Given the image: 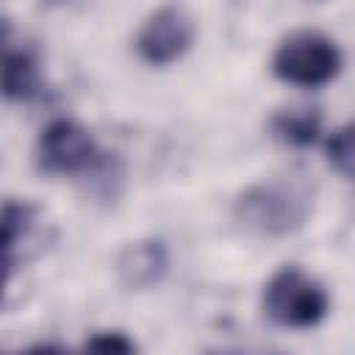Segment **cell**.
<instances>
[{
  "instance_id": "cell-4",
  "label": "cell",
  "mask_w": 355,
  "mask_h": 355,
  "mask_svg": "<svg viewBox=\"0 0 355 355\" xmlns=\"http://www.w3.org/2000/svg\"><path fill=\"white\" fill-rule=\"evenodd\" d=\"M97 158H100V150L92 133L80 122L67 119V116L47 122L33 147L36 169L44 175H55V178L83 175L97 164Z\"/></svg>"
},
{
  "instance_id": "cell-7",
  "label": "cell",
  "mask_w": 355,
  "mask_h": 355,
  "mask_svg": "<svg viewBox=\"0 0 355 355\" xmlns=\"http://www.w3.org/2000/svg\"><path fill=\"white\" fill-rule=\"evenodd\" d=\"M272 136L288 147H311L322 130V114L316 108H283L269 122Z\"/></svg>"
},
{
  "instance_id": "cell-1",
  "label": "cell",
  "mask_w": 355,
  "mask_h": 355,
  "mask_svg": "<svg viewBox=\"0 0 355 355\" xmlns=\"http://www.w3.org/2000/svg\"><path fill=\"white\" fill-rule=\"evenodd\" d=\"M330 311L327 288L300 266L277 269L263 286V313L286 330H311Z\"/></svg>"
},
{
  "instance_id": "cell-11",
  "label": "cell",
  "mask_w": 355,
  "mask_h": 355,
  "mask_svg": "<svg viewBox=\"0 0 355 355\" xmlns=\"http://www.w3.org/2000/svg\"><path fill=\"white\" fill-rule=\"evenodd\" d=\"M86 349H92V352H119V355H125V352H133L136 344H133L125 333H119V330H103V333H94V336L86 341Z\"/></svg>"
},
{
  "instance_id": "cell-8",
  "label": "cell",
  "mask_w": 355,
  "mask_h": 355,
  "mask_svg": "<svg viewBox=\"0 0 355 355\" xmlns=\"http://www.w3.org/2000/svg\"><path fill=\"white\" fill-rule=\"evenodd\" d=\"M36 222V208L22 200H3L0 202V258L14 263L17 247L25 241Z\"/></svg>"
},
{
  "instance_id": "cell-3",
  "label": "cell",
  "mask_w": 355,
  "mask_h": 355,
  "mask_svg": "<svg viewBox=\"0 0 355 355\" xmlns=\"http://www.w3.org/2000/svg\"><path fill=\"white\" fill-rule=\"evenodd\" d=\"M311 200L291 183H258L236 200V219L258 236H283L300 227Z\"/></svg>"
},
{
  "instance_id": "cell-6",
  "label": "cell",
  "mask_w": 355,
  "mask_h": 355,
  "mask_svg": "<svg viewBox=\"0 0 355 355\" xmlns=\"http://www.w3.org/2000/svg\"><path fill=\"white\" fill-rule=\"evenodd\" d=\"M42 92L39 58L31 47L8 39V31L0 28V94L6 100H33Z\"/></svg>"
},
{
  "instance_id": "cell-2",
  "label": "cell",
  "mask_w": 355,
  "mask_h": 355,
  "mask_svg": "<svg viewBox=\"0 0 355 355\" xmlns=\"http://www.w3.org/2000/svg\"><path fill=\"white\" fill-rule=\"evenodd\" d=\"M338 44L319 31H291L272 53V75L288 86L319 89L341 72Z\"/></svg>"
},
{
  "instance_id": "cell-5",
  "label": "cell",
  "mask_w": 355,
  "mask_h": 355,
  "mask_svg": "<svg viewBox=\"0 0 355 355\" xmlns=\"http://www.w3.org/2000/svg\"><path fill=\"white\" fill-rule=\"evenodd\" d=\"M191 42L194 19L180 6H164L141 22L136 33V53L150 67H169L189 53Z\"/></svg>"
},
{
  "instance_id": "cell-12",
  "label": "cell",
  "mask_w": 355,
  "mask_h": 355,
  "mask_svg": "<svg viewBox=\"0 0 355 355\" xmlns=\"http://www.w3.org/2000/svg\"><path fill=\"white\" fill-rule=\"evenodd\" d=\"M8 272H11V261H3L0 258V300H3V288L8 283Z\"/></svg>"
},
{
  "instance_id": "cell-9",
  "label": "cell",
  "mask_w": 355,
  "mask_h": 355,
  "mask_svg": "<svg viewBox=\"0 0 355 355\" xmlns=\"http://www.w3.org/2000/svg\"><path fill=\"white\" fill-rule=\"evenodd\" d=\"M164 263L166 258H164L161 241H150V244H139L128 250V261H122V272H130L133 283H150L158 277Z\"/></svg>"
},
{
  "instance_id": "cell-10",
  "label": "cell",
  "mask_w": 355,
  "mask_h": 355,
  "mask_svg": "<svg viewBox=\"0 0 355 355\" xmlns=\"http://www.w3.org/2000/svg\"><path fill=\"white\" fill-rule=\"evenodd\" d=\"M324 153H327L330 166L341 178H349L352 175V153H355V147H352V128L341 125L338 130H333L327 144H324Z\"/></svg>"
}]
</instances>
